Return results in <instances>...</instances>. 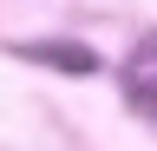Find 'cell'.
I'll list each match as a JSON object with an SVG mask.
<instances>
[{
	"label": "cell",
	"mask_w": 157,
	"mask_h": 151,
	"mask_svg": "<svg viewBox=\"0 0 157 151\" xmlns=\"http://www.w3.org/2000/svg\"><path fill=\"white\" fill-rule=\"evenodd\" d=\"M124 99L144 112V118H157V33L137 40V53L124 59Z\"/></svg>",
	"instance_id": "obj_1"
},
{
	"label": "cell",
	"mask_w": 157,
	"mask_h": 151,
	"mask_svg": "<svg viewBox=\"0 0 157 151\" xmlns=\"http://www.w3.org/2000/svg\"><path fill=\"white\" fill-rule=\"evenodd\" d=\"M20 53H26V59H39V66L72 72V79L98 72V53H92V46H78V40H33V46H20Z\"/></svg>",
	"instance_id": "obj_2"
}]
</instances>
